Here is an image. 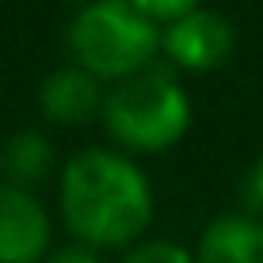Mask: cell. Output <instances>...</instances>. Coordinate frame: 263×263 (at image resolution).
Here are the masks:
<instances>
[{
  "mask_svg": "<svg viewBox=\"0 0 263 263\" xmlns=\"http://www.w3.org/2000/svg\"><path fill=\"white\" fill-rule=\"evenodd\" d=\"M58 213L72 241L105 252L134 249L155 216V191L134 155L119 148H83L58 173Z\"/></svg>",
  "mask_w": 263,
  "mask_h": 263,
  "instance_id": "1",
  "label": "cell"
},
{
  "mask_svg": "<svg viewBox=\"0 0 263 263\" xmlns=\"http://www.w3.org/2000/svg\"><path fill=\"white\" fill-rule=\"evenodd\" d=\"M162 29L152 26L134 0H94L83 4L65 26L72 65L98 83H123L155 65Z\"/></svg>",
  "mask_w": 263,
  "mask_h": 263,
  "instance_id": "2",
  "label": "cell"
},
{
  "mask_svg": "<svg viewBox=\"0 0 263 263\" xmlns=\"http://www.w3.org/2000/svg\"><path fill=\"white\" fill-rule=\"evenodd\" d=\"M101 123L119 152L159 155L191 130V98L173 69L152 65L105 94Z\"/></svg>",
  "mask_w": 263,
  "mask_h": 263,
  "instance_id": "3",
  "label": "cell"
},
{
  "mask_svg": "<svg viewBox=\"0 0 263 263\" xmlns=\"http://www.w3.org/2000/svg\"><path fill=\"white\" fill-rule=\"evenodd\" d=\"M159 51L173 62V69H184V72H213L234 51V26H231L227 15L195 4L180 22H173V26L162 29Z\"/></svg>",
  "mask_w": 263,
  "mask_h": 263,
  "instance_id": "4",
  "label": "cell"
},
{
  "mask_svg": "<svg viewBox=\"0 0 263 263\" xmlns=\"http://www.w3.org/2000/svg\"><path fill=\"white\" fill-rule=\"evenodd\" d=\"M54 223L36 191L0 180V263H44Z\"/></svg>",
  "mask_w": 263,
  "mask_h": 263,
  "instance_id": "5",
  "label": "cell"
},
{
  "mask_svg": "<svg viewBox=\"0 0 263 263\" xmlns=\"http://www.w3.org/2000/svg\"><path fill=\"white\" fill-rule=\"evenodd\" d=\"M36 101H40L44 119H51L58 126H83L101 116L105 83H98L80 65H62L40 80Z\"/></svg>",
  "mask_w": 263,
  "mask_h": 263,
  "instance_id": "6",
  "label": "cell"
},
{
  "mask_svg": "<svg viewBox=\"0 0 263 263\" xmlns=\"http://www.w3.org/2000/svg\"><path fill=\"white\" fill-rule=\"evenodd\" d=\"M195 263H263V220L223 213L205 223Z\"/></svg>",
  "mask_w": 263,
  "mask_h": 263,
  "instance_id": "7",
  "label": "cell"
},
{
  "mask_svg": "<svg viewBox=\"0 0 263 263\" xmlns=\"http://www.w3.org/2000/svg\"><path fill=\"white\" fill-rule=\"evenodd\" d=\"M54 170V144L44 130H15L4 144H0V173L8 184L33 191L36 184H44Z\"/></svg>",
  "mask_w": 263,
  "mask_h": 263,
  "instance_id": "8",
  "label": "cell"
},
{
  "mask_svg": "<svg viewBox=\"0 0 263 263\" xmlns=\"http://www.w3.org/2000/svg\"><path fill=\"white\" fill-rule=\"evenodd\" d=\"M119 263H195V252H187L177 241L152 238V241H137L134 249H126Z\"/></svg>",
  "mask_w": 263,
  "mask_h": 263,
  "instance_id": "9",
  "label": "cell"
},
{
  "mask_svg": "<svg viewBox=\"0 0 263 263\" xmlns=\"http://www.w3.org/2000/svg\"><path fill=\"white\" fill-rule=\"evenodd\" d=\"M238 202H241L245 216L263 220V155L252 159L241 170V177H238Z\"/></svg>",
  "mask_w": 263,
  "mask_h": 263,
  "instance_id": "10",
  "label": "cell"
},
{
  "mask_svg": "<svg viewBox=\"0 0 263 263\" xmlns=\"http://www.w3.org/2000/svg\"><path fill=\"white\" fill-rule=\"evenodd\" d=\"M134 4L141 8V15H144L152 26L166 29V26L180 22V18L195 8V0H134Z\"/></svg>",
  "mask_w": 263,
  "mask_h": 263,
  "instance_id": "11",
  "label": "cell"
},
{
  "mask_svg": "<svg viewBox=\"0 0 263 263\" xmlns=\"http://www.w3.org/2000/svg\"><path fill=\"white\" fill-rule=\"evenodd\" d=\"M44 263H101V252H94V249H87L80 241H69L62 249H51Z\"/></svg>",
  "mask_w": 263,
  "mask_h": 263,
  "instance_id": "12",
  "label": "cell"
},
{
  "mask_svg": "<svg viewBox=\"0 0 263 263\" xmlns=\"http://www.w3.org/2000/svg\"><path fill=\"white\" fill-rule=\"evenodd\" d=\"M0 144H4V141H0Z\"/></svg>",
  "mask_w": 263,
  "mask_h": 263,
  "instance_id": "13",
  "label": "cell"
}]
</instances>
